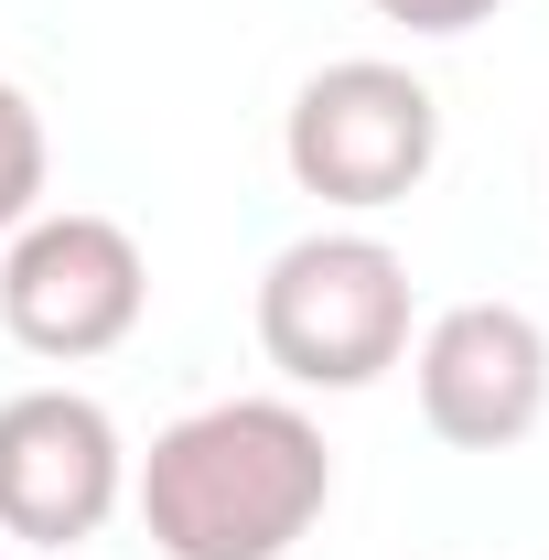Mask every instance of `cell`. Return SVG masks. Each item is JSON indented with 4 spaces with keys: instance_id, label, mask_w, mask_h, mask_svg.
<instances>
[{
    "instance_id": "7",
    "label": "cell",
    "mask_w": 549,
    "mask_h": 560,
    "mask_svg": "<svg viewBox=\"0 0 549 560\" xmlns=\"http://www.w3.org/2000/svg\"><path fill=\"white\" fill-rule=\"evenodd\" d=\"M44 184H55V140H44V108L0 75V237L44 215Z\"/></svg>"
},
{
    "instance_id": "5",
    "label": "cell",
    "mask_w": 549,
    "mask_h": 560,
    "mask_svg": "<svg viewBox=\"0 0 549 560\" xmlns=\"http://www.w3.org/2000/svg\"><path fill=\"white\" fill-rule=\"evenodd\" d=\"M130 506V442L86 388H22L0 399V539L22 550H86Z\"/></svg>"
},
{
    "instance_id": "3",
    "label": "cell",
    "mask_w": 549,
    "mask_h": 560,
    "mask_svg": "<svg viewBox=\"0 0 549 560\" xmlns=\"http://www.w3.org/2000/svg\"><path fill=\"white\" fill-rule=\"evenodd\" d=\"M280 162H291V184L313 206L388 215V206H410L431 184V162H442V97L410 66H388V55L313 66L291 119H280Z\"/></svg>"
},
{
    "instance_id": "4",
    "label": "cell",
    "mask_w": 549,
    "mask_h": 560,
    "mask_svg": "<svg viewBox=\"0 0 549 560\" xmlns=\"http://www.w3.org/2000/svg\"><path fill=\"white\" fill-rule=\"evenodd\" d=\"M151 313V259L119 215L44 206L0 237V335L44 366H97L119 355Z\"/></svg>"
},
{
    "instance_id": "2",
    "label": "cell",
    "mask_w": 549,
    "mask_h": 560,
    "mask_svg": "<svg viewBox=\"0 0 549 560\" xmlns=\"http://www.w3.org/2000/svg\"><path fill=\"white\" fill-rule=\"evenodd\" d=\"M259 355L291 388H377L410 366V259L366 226H313L259 270Z\"/></svg>"
},
{
    "instance_id": "8",
    "label": "cell",
    "mask_w": 549,
    "mask_h": 560,
    "mask_svg": "<svg viewBox=\"0 0 549 560\" xmlns=\"http://www.w3.org/2000/svg\"><path fill=\"white\" fill-rule=\"evenodd\" d=\"M366 11H377V22H399V33H431V44H442V33H475V22H495L506 0H366Z\"/></svg>"
},
{
    "instance_id": "1",
    "label": "cell",
    "mask_w": 549,
    "mask_h": 560,
    "mask_svg": "<svg viewBox=\"0 0 549 560\" xmlns=\"http://www.w3.org/2000/svg\"><path fill=\"white\" fill-rule=\"evenodd\" d=\"M130 506L162 560H291L335 506V442L302 399H206L130 453Z\"/></svg>"
},
{
    "instance_id": "6",
    "label": "cell",
    "mask_w": 549,
    "mask_h": 560,
    "mask_svg": "<svg viewBox=\"0 0 549 560\" xmlns=\"http://www.w3.org/2000/svg\"><path fill=\"white\" fill-rule=\"evenodd\" d=\"M410 388H420L431 442L517 453L549 420V324L517 302H453L410 335Z\"/></svg>"
}]
</instances>
